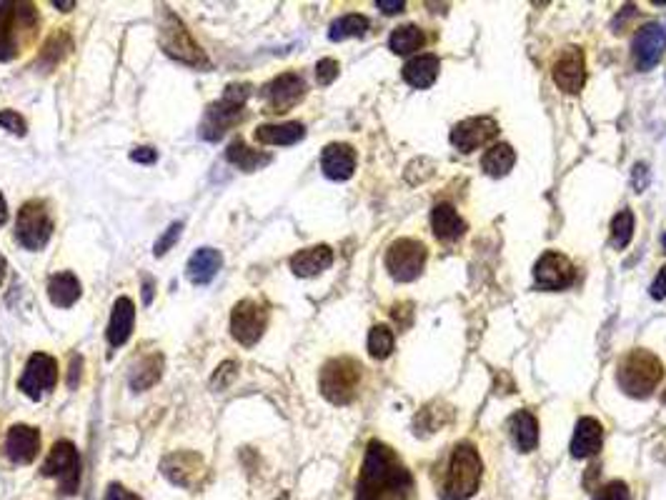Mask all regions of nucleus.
I'll list each match as a JSON object with an SVG mask.
<instances>
[{
  "mask_svg": "<svg viewBox=\"0 0 666 500\" xmlns=\"http://www.w3.org/2000/svg\"><path fill=\"white\" fill-rule=\"evenodd\" d=\"M414 478L386 443L371 441L358 475L356 500H408Z\"/></svg>",
  "mask_w": 666,
  "mask_h": 500,
  "instance_id": "f257e3e1",
  "label": "nucleus"
},
{
  "mask_svg": "<svg viewBox=\"0 0 666 500\" xmlns=\"http://www.w3.org/2000/svg\"><path fill=\"white\" fill-rule=\"evenodd\" d=\"M484 478V463L478 455L476 445L474 443H458L451 458H448V468L438 495L441 500H466L471 495H476L478 485Z\"/></svg>",
  "mask_w": 666,
  "mask_h": 500,
  "instance_id": "f03ea898",
  "label": "nucleus"
},
{
  "mask_svg": "<svg viewBox=\"0 0 666 500\" xmlns=\"http://www.w3.org/2000/svg\"><path fill=\"white\" fill-rule=\"evenodd\" d=\"M664 378V365L657 355L644 348L627 353L617 365V381L631 398H649Z\"/></svg>",
  "mask_w": 666,
  "mask_h": 500,
  "instance_id": "7ed1b4c3",
  "label": "nucleus"
},
{
  "mask_svg": "<svg viewBox=\"0 0 666 500\" xmlns=\"http://www.w3.org/2000/svg\"><path fill=\"white\" fill-rule=\"evenodd\" d=\"M251 96V86L246 83H233L226 88L223 93V98L216 100V103H210L209 108H206V116L200 120V128L199 133L203 140H209V143H216L220 138L229 133L231 128L239 126L241 120H243V108H246V100Z\"/></svg>",
  "mask_w": 666,
  "mask_h": 500,
  "instance_id": "20e7f679",
  "label": "nucleus"
},
{
  "mask_svg": "<svg viewBox=\"0 0 666 500\" xmlns=\"http://www.w3.org/2000/svg\"><path fill=\"white\" fill-rule=\"evenodd\" d=\"M159 28L160 48L166 50L170 58L186 63V66H193V68H206L209 66L206 53L200 50L199 43L190 36V30L183 26V20L176 13H170L169 8H160Z\"/></svg>",
  "mask_w": 666,
  "mask_h": 500,
  "instance_id": "39448f33",
  "label": "nucleus"
},
{
  "mask_svg": "<svg viewBox=\"0 0 666 500\" xmlns=\"http://www.w3.org/2000/svg\"><path fill=\"white\" fill-rule=\"evenodd\" d=\"M361 385V365L353 358H333L321 371V393L333 405H348Z\"/></svg>",
  "mask_w": 666,
  "mask_h": 500,
  "instance_id": "423d86ee",
  "label": "nucleus"
},
{
  "mask_svg": "<svg viewBox=\"0 0 666 500\" xmlns=\"http://www.w3.org/2000/svg\"><path fill=\"white\" fill-rule=\"evenodd\" d=\"M53 236V220L43 200H28L18 210L15 220V240L26 250H40Z\"/></svg>",
  "mask_w": 666,
  "mask_h": 500,
  "instance_id": "0eeeda50",
  "label": "nucleus"
},
{
  "mask_svg": "<svg viewBox=\"0 0 666 500\" xmlns=\"http://www.w3.org/2000/svg\"><path fill=\"white\" fill-rule=\"evenodd\" d=\"M426 265V246L414 238H398L386 250V270L398 283L416 281Z\"/></svg>",
  "mask_w": 666,
  "mask_h": 500,
  "instance_id": "6e6552de",
  "label": "nucleus"
},
{
  "mask_svg": "<svg viewBox=\"0 0 666 500\" xmlns=\"http://www.w3.org/2000/svg\"><path fill=\"white\" fill-rule=\"evenodd\" d=\"M40 473L46 478H58L60 493L73 495L80 485V455L76 451V445L68 441L53 443V448H50Z\"/></svg>",
  "mask_w": 666,
  "mask_h": 500,
  "instance_id": "1a4fd4ad",
  "label": "nucleus"
},
{
  "mask_svg": "<svg viewBox=\"0 0 666 500\" xmlns=\"http://www.w3.org/2000/svg\"><path fill=\"white\" fill-rule=\"evenodd\" d=\"M38 23V10L30 3H0V60L15 58L18 53V40L15 28H36Z\"/></svg>",
  "mask_w": 666,
  "mask_h": 500,
  "instance_id": "9d476101",
  "label": "nucleus"
},
{
  "mask_svg": "<svg viewBox=\"0 0 666 500\" xmlns=\"http://www.w3.org/2000/svg\"><path fill=\"white\" fill-rule=\"evenodd\" d=\"M269 325V311L256 301H241L231 313V333L241 345H256Z\"/></svg>",
  "mask_w": 666,
  "mask_h": 500,
  "instance_id": "9b49d317",
  "label": "nucleus"
},
{
  "mask_svg": "<svg viewBox=\"0 0 666 500\" xmlns=\"http://www.w3.org/2000/svg\"><path fill=\"white\" fill-rule=\"evenodd\" d=\"M306 96V80L299 73H283L261 88V98L271 113H286L293 106H299Z\"/></svg>",
  "mask_w": 666,
  "mask_h": 500,
  "instance_id": "f8f14e48",
  "label": "nucleus"
},
{
  "mask_svg": "<svg viewBox=\"0 0 666 500\" xmlns=\"http://www.w3.org/2000/svg\"><path fill=\"white\" fill-rule=\"evenodd\" d=\"M58 383V363L56 358H50L48 353H33L26 363V371L20 375L18 388L28 398L38 401L43 393H48L56 388Z\"/></svg>",
  "mask_w": 666,
  "mask_h": 500,
  "instance_id": "ddd939ff",
  "label": "nucleus"
},
{
  "mask_svg": "<svg viewBox=\"0 0 666 500\" xmlns=\"http://www.w3.org/2000/svg\"><path fill=\"white\" fill-rule=\"evenodd\" d=\"M666 50V30L659 23H647L637 30L631 43V58L637 70H651Z\"/></svg>",
  "mask_w": 666,
  "mask_h": 500,
  "instance_id": "4468645a",
  "label": "nucleus"
},
{
  "mask_svg": "<svg viewBox=\"0 0 666 500\" xmlns=\"http://www.w3.org/2000/svg\"><path fill=\"white\" fill-rule=\"evenodd\" d=\"M534 278L544 291H564L574 281V265L564 253L547 250L534 265Z\"/></svg>",
  "mask_w": 666,
  "mask_h": 500,
  "instance_id": "2eb2a0df",
  "label": "nucleus"
},
{
  "mask_svg": "<svg viewBox=\"0 0 666 500\" xmlns=\"http://www.w3.org/2000/svg\"><path fill=\"white\" fill-rule=\"evenodd\" d=\"M497 136H498L497 120L487 118V116H478V118L461 120L458 126H454V130H451V143H454V148H458L461 153H471V150H476V148H484L487 143H491Z\"/></svg>",
  "mask_w": 666,
  "mask_h": 500,
  "instance_id": "dca6fc26",
  "label": "nucleus"
},
{
  "mask_svg": "<svg viewBox=\"0 0 666 500\" xmlns=\"http://www.w3.org/2000/svg\"><path fill=\"white\" fill-rule=\"evenodd\" d=\"M551 76H554V83H557L564 93H579V90L584 88V83H587V60H584V50L577 48V46H571V48L564 50V53L558 56L557 63H554Z\"/></svg>",
  "mask_w": 666,
  "mask_h": 500,
  "instance_id": "f3484780",
  "label": "nucleus"
},
{
  "mask_svg": "<svg viewBox=\"0 0 666 500\" xmlns=\"http://www.w3.org/2000/svg\"><path fill=\"white\" fill-rule=\"evenodd\" d=\"M160 468H163V475L170 483H176L180 488H189V491H193L199 485L200 475L206 473L203 461H200V455H196V453H173V455H169L163 461Z\"/></svg>",
  "mask_w": 666,
  "mask_h": 500,
  "instance_id": "a211bd4d",
  "label": "nucleus"
},
{
  "mask_svg": "<svg viewBox=\"0 0 666 500\" xmlns=\"http://www.w3.org/2000/svg\"><path fill=\"white\" fill-rule=\"evenodd\" d=\"M40 448V435L36 428L30 425H13L8 431V438H5V455L8 461L18 463V465H28V463L36 461Z\"/></svg>",
  "mask_w": 666,
  "mask_h": 500,
  "instance_id": "6ab92c4d",
  "label": "nucleus"
},
{
  "mask_svg": "<svg viewBox=\"0 0 666 500\" xmlns=\"http://www.w3.org/2000/svg\"><path fill=\"white\" fill-rule=\"evenodd\" d=\"M321 170L331 180H348L356 170V150L346 143H331L321 153Z\"/></svg>",
  "mask_w": 666,
  "mask_h": 500,
  "instance_id": "aec40b11",
  "label": "nucleus"
},
{
  "mask_svg": "<svg viewBox=\"0 0 666 500\" xmlns=\"http://www.w3.org/2000/svg\"><path fill=\"white\" fill-rule=\"evenodd\" d=\"M604 445V428L597 418H581L577 423V431L571 438V455L574 458H591L597 455Z\"/></svg>",
  "mask_w": 666,
  "mask_h": 500,
  "instance_id": "412c9836",
  "label": "nucleus"
},
{
  "mask_svg": "<svg viewBox=\"0 0 666 500\" xmlns=\"http://www.w3.org/2000/svg\"><path fill=\"white\" fill-rule=\"evenodd\" d=\"M431 228H434V236L441 243H454L458 238L466 233V220L458 216V210L448 203H438L431 210Z\"/></svg>",
  "mask_w": 666,
  "mask_h": 500,
  "instance_id": "4be33fe9",
  "label": "nucleus"
},
{
  "mask_svg": "<svg viewBox=\"0 0 666 500\" xmlns=\"http://www.w3.org/2000/svg\"><path fill=\"white\" fill-rule=\"evenodd\" d=\"M507 428L518 453H531L538 445V421L534 413L517 411L507 421Z\"/></svg>",
  "mask_w": 666,
  "mask_h": 500,
  "instance_id": "5701e85b",
  "label": "nucleus"
},
{
  "mask_svg": "<svg viewBox=\"0 0 666 500\" xmlns=\"http://www.w3.org/2000/svg\"><path fill=\"white\" fill-rule=\"evenodd\" d=\"M438 70H441V60L434 53H421L404 66V80L411 88L424 90L434 86V80L438 78Z\"/></svg>",
  "mask_w": 666,
  "mask_h": 500,
  "instance_id": "b1692460",
  "label": "nucleus"
},
{
  "mask_svg": "<svg viewBox=\"0 0 666 500\" xmlns=\"http://www.w3.org/2000/svg\"><path fill=\"white\" fill-rule=\"evenodd\" d=\"M220 265H223V258H220L216 248H200V250L190 255L189 265H186V275H189V281L193 285H206L216 278Z\"/></svg>",
  "mask_w": 666,
  "mask_h": 500,
  "instance_id": "393cba45",
  "label": "nucleus"
},
{
  "mask_svg": "<svg viewBox=\"0 0 666 500\" xmlns=\"http://www.w3.org/2000/svg\"><path fill=\"white\" fill-rule=\"evenodd\" d=\"M133 323H136V305L130 298H118L113 303V313H110L108 343L113 348L126 343L130 338V331H133Z\"/></svg>",
  "mask_w": 666,
  "mask_h": 500,
  "instance_id": "a878e982",
  "label": "nucleus"
},
{
  "mask_svg": "<svg viewBox=\"0 0 666 500\" xmlns=\"http://www.w3.org/2000/svg\"><path fill=\"white\" fill-rule=\"evenodd\" d=\"M333 263V250L329 246H313L291 258V270L299 278H311V275L323 273Z\"/></svg>",
  "mask_w": 666,
  "mask_h": 500,
  "instance_id": "bb28decb",
  "label": "nucleus"
},
{
  "mask_svg": "<svg viewBox=\"0 0 666 500\" xmlns=\"http://www.w3.org/2000/svg\"><path fill=\"white\" fill-rule=\"evenodd\" d=\"M303 136H306V126L299 120L256 128V140L263 146H293V143L303 140Z\"/></svg>",
  "mask_w": 666,
  "mask_h": 500,
  "instance_id": "cd10ccee",
  "label": "nucleus"
},
{
  "mask_svg": "<svg viewBox=\"0 0 666 500\" xmlns=\"http://www.w3.org/2000/svg\"><path fill=\"white\" fill-rule=\"evenodd\" d=\"M226 160H229L231 166H236L239 170L243 173H253V170H259V168L269 166L271 163V156L269 153H261V150H253L249 148L243 140H233L226 150Z\"/></svg>",
  "mask_w": 666,
  "mask_h": 500,
  "instance_id": "c85d7f7f",
  "label": "nucleus"
},
{
  "mask_svg": "<svg viewBox=\"0 0 666 500\" xmlns=\"http://www.w3.org/2000/svg\"><path fill=\"white\" fill-rule=\"evenodd\" d=\"M48 298L56 308H70L80 298V281L73 273H58L48 281Z\"/></svg>",
  "mask_w": 666,
  "mask_h": 500,
  "instance_id": "c756f323",
  "label": "nucleus"
},
{
  "mask_svg": "<svg viewBox=\"0 0 666 500\" xmlns=\"http://www.w3.org/2000/svg\"><path fill=\"white\" fill-rule=\"evenodd\" d=\"M160 368H163V355L160 353L140 358L138 363L133 365V371H130V388L133 391H149L150 385H156L160 381Z\"/></svg>",
  "mask_w": 666,
  "mask_h": 500,
  "instance_id": "7c9ffc66",
  "label": "nucleus"
},
{
  "mask_svg": "<svg viewBox=\"0 0 666 500\" xmlns=\"http://www.w3.org/2000/svg\"><path fill=\"white\" fill-rule=\"evenodd\" d=\"M514 163H517V153H514V148L507 146V143L491 146L487 153H484V158H481V168H484V173H488L491 178L507 176L508 170L514 168Z\"/></svg>",
  "mask_w": 666,
  "mask_h": 500,
  "instance_id": "2f4dec72",
  "label": "nucleus"
},
{
  "mask_svg": "<svg viewBox=\"0 0 666 500\" xmlns=\"http://www.w3.org/2000/svg\"><path fill=\"white\" fill-rule=\"evenodd\" d=\"M424 43H426V36H424V30L418 28V26H398L391 33V38H388V48L394 50L396 56H411Z\"/></svg>",
  "mask_w": 666,
  "mask_h": 500,
  "instance_id": "473e14b6",
  "label": "nucleus"
},
{
  "mask_svg": "<svg viewBox=\"0 0 666 500\" xmlns=\"http://www.w3.org/2000/svg\"><path fill=\"white\" fill-rule=\"evenodd\" d=\"M366 30H368L366 15H361V13H348V15H341V18L331 23L329 38L331 40L358 38V36H364Z\"/></svg>",
  "mask_w": 666,
  "mask_h": 500,
  "instance_id": "72a5a7b5",
  "label": "nucleus"
},
{
  "mask_svg": "<svg viewBox=\"0 0 666 500\" xmlns=\"http://www.w3.org/2000/svg\"><path fill=\"white\" fill-rule=\"evenodd\" d=\"M391 351H394V331L384 323L374 325L371 333H368V353H371V358L384 361V358L391 355Z\"/></svg>",
  "mask_w": 666,
  "mask_h": 500,
  "instance_id": "f704fd0d",
  "label": "nucleus"
},
{
  "mask_svg": "<svg viewBox=\"0 0 666 500\" xmlns=\"http://www.w3.org/2000/svg\"><path fill=\"white\" fill-rule=\"evenodd\" d=\"M70 50V38L66 33H56L53 38L46 43V48L40 50V66L46 70L56 68L60 60L66 58V53Z\"/></svg>",
  "mask_w": 666,
  "mask_h": 500,
  "instance_id": "c9c22d12",
  "label": "nucleus"
},
{
  "mask_svg": "<svg viewBox=\"0 0 666 500\" xmlns=\"http://www.w3.org/2000/svg\"><path fill=\"white\" fill-rule=\"evenodd\" d=\"M634 236V213L631 210H621L611 220V243L617 248H627Z\"/></svg>",
  "mask_w": 666,
  "mask_h": 500,
  "instance_id": "e433bc0d",
  "label": "nucleus"
},
{
  "mask_svg": "<svg viewBox=\"0 0 666 500\" xmlns=\"http://www.w3.org/2000/svg\"><path fill=\"white\" fill-rule=\"evenodd\" d=\"M239 378V363L236 361H226L216 368V373L210 378V388L213 391H226L231 383Z\"/></svg>",
  "mask_w": 666,
  "mask_h": 500,
  "instance_id": "4c0bfd02",
  "label": "nucleus"
},
{
  "mask_svg": "<svg viewBox=\"0 0 666 500\" xmlns=\"http://www.w3.org/2000/svg\"><path fill=\"white\" fill-rule=\"evenodd\" d=\"M629 485L624 481H611L607 483L604 488H599V493L594 495V500H629Z\"/></svg>",
  "mask_w": 666,
  "mask_h": 500,
  "instance_id": "58836bf2",
  "label": "nucleus"
},
{
  "mask_svg": "<svg viewBox=\"0 0 666 500\" xmlns=\"http://www.w3.org/2000/svg\"><path fill=\"white\" fill-rule=\"evenodd\" d=\"M0 128H5L13 136H26V130H28L26 120L20 118L15 110H0Z\"/></svg>",
  "mask_w": 666,
  "mask_h": 500,
  "instance_id": "ea45409f",
  "label": "nucleus"
},
{
  "mask_svg": "<svg viewBox=\"0 0 666 500\" xmlns=\"http://www.w3.org/2000/svg\"><path fill=\"white\" fill-rule=\"evenodd\" d=\"M180 230H183V223H170L169 230L159 238V243H156V248H153V253L159 255V258L160 255L169 253L170 248H173V243H176V240L180 238Z\"/></svg>",
  "mask_w": 666,
  "mask_h": 500,
  "instance_id": "a19ab883",
  "label": "nucleus"
},
{
  "mask_svg": "<svg viewBox=\"0 0 666 500\" xmlns=\"http://www.w3.org/2000/svg\"><path fill=\"white\" fill-rule=\"evenodd\" d=\"M336 78H338L336 60L333 58L319 60V66H316V80H319V86H331Z\"/></svg>",
  "mask_w": 666,
  "mask_h": 500,
  "instance_id": "79ce46f5",
  "label": "nucleus"
},
{
  "mask_svg": "<svg viewBox=\"0 0 666 500\" xmlns=\"http://www.w3.org/2000/svg\"><path fill=\"white\" fill-rule=\"evenodd\" d=\"M80 368H83V358L80 355H70V371H68V388L76 391L80 383Z\"/></svg>",
  "mask_w": 666,
  "mask_h": 500,
  "instance_id": "37998d69",
  "label": "nucleus"
},
{
  "mask_svg": "<svg viewBox=\"0 0 666 500\" xmlns=\"http://www.w3.org/2000/svg\"><path fill=\"white\" fill-rule=\"evenodd\" d=\"M651 298H657V301H664L666 298V268L659 270V275L654 278V283H651Z\"/></svg>",
  "mask_w": 666,
  "mask_h": 500,
  "instance_id": "c03bdc74",
  "label": "nucleus"
},
{
  "mask_svg": "<svg viewBox=\"0 0 666 500\" xmlns=\"http://www.w3.org/2000/svg\"><path fill=\"white\" fill-rule=\"evenodd\" d=\"M106 500H140V498L138 495H133L130 491H126L123 485H116V483H113L108 488V493H106Z\"/></svg>",
  "mask_w": 666,
  "mask_h": 500,
  "instance_id": "a18cd8bd",
  "label": "nucleus"
},
{
  "mask_svg": "<svg viewBox=\"0 0 666 500\" xmlns=\"http://www.w3.org/2000/svg\"><path fill=\"white\" fill-rule=\"evenodd\" d=\"M130 158L136 160V163H153L156 160V150L153 148H136Z\"/></svg>",
  "mask_w": 666,
  "mask_h": 500,
  "instance_id": "49530a36",
  "label": "nucleus"
},
{
  "mask_svg": "<svg viewBox=\"0 0 666 500\" xmlns=\"http://www.w3.org/2000/svg\"><path fill=\"white\" fill-rule=\"evenodd\" d=\"M376 5L384 10V13H388V15H394V13H401V10L406 8V3H404V0H378Z\"/></svg>",
  "mask_w": 666,
  "mask_h": 500,
  "instance_id": "de8ad7c7",
  "label": "nucleus"
},
{
  "mask_svg": "<svg viewBox=\"0 0 666 500\" xmlns=\"http://www.w3.org/2000/svg\"><path fill=\"white\" fill-rule=\"evenodd\" d=\"M3 223H8V203H5V198L0 193V226Z\"/></svg>",
  "mask_w": 666,
  "mask_h": 500,
  "instance_id": "09e8293b",
  "label": "nucleus"
},
{
  "mask_svg": "<svg viewBox=\"0 0 666 500\" xmlns=\"http://www.w3.org/2000/svg\"><path fill=\"white\" fill-rule=\"evenodd\" d=\"M150 293H153V283H150V278H146V288H143V301L150 303Z\"/></svg>",
  "mask_w": 666,
  "mask_h": 500,
  "instance_id": "8fccbe9b",
  "label": "nucleus"
},
{
  "mask_svg": "<svg viewBox=\"0 0 666 500\" xmlns=\"http://www.w3.org/2000/svg\"><path fill=\"white\" fill-rule=\"evenodd\" d=\"M53 5H56V8L70 10V8H73V5H76V3H73V0H68V3H63V0H53Z\"/></svg>",
  "mask_w": 666,
  "mask_h": 500,
  "instance_id": "3c124183",
  "label": "nucleus"
},
{
  "mask_svg": "<svg viewBox=\"0 0 666 500\" xmlns=\"http://www.w3.org/2000/svg\"><path fill=\"white\" fill-rule=\"evenodd\" d=\"M5 270H8V263H5V258L0 255V285H3V278H5Z\"/></svg>",
  "mask_w": 666,
  "mask_h": 500,
  "instance_id": "603ef678",
  "label": "nucleus"
},
{
  "mask_svg": "<svg viewBox=\"0 0 666 500\" xmlns=\"http://www.w3.org/2000/svg\"><path fill=\"white\" fill-rule=\"evenodd\" d=\"M661 243H664V248H666V233H664V238H661Z\"/></svg>",
  "mask_w": 666,
  "mask_h": 500,
  "instance_id": "864d4df0",
  "label": "nucleus"
},
{
  "mask_svg": "<svg viewBox=\"0 0 666 500\" xmlns=\"http://www.w3.org/2000/svg\"><path fill=\"white\" fill-rule=\"evenodd\" d=\"M664 405H666V391H664Z\"/></svg>",
  "mask_w": 666,
  "mask_h": 500,
  "instance_id": "5fc2aeb1",
  "label": "nucleus"
}]
</instances>
